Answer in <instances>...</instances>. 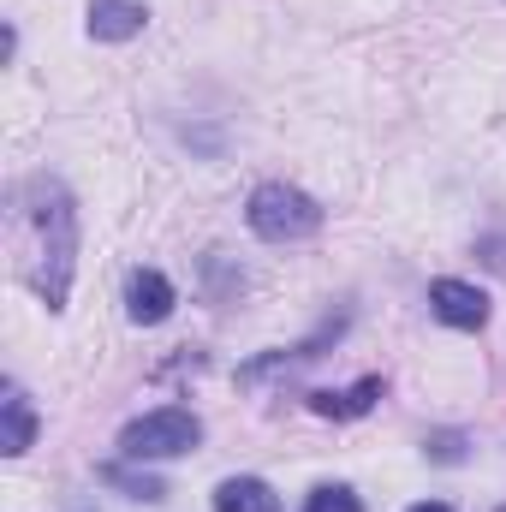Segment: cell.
I'll use <instances>...</instances> for the list:
<instances>
[{
    "mask_svg": "<svg viewBox=\"0 0 506 512\" xmlns=\"http://www.w3.org/2000/svg\"><path fill=\"white\" fill-rule=\"evenodd\" d=\"M203 441V423L179 405H161V411H143L137 423H126L120 435V453L126 459H179Z\"/></svg>",
    "mask_w": 506,
    "mask_h": 512,
    "instance_id": "3",
    "label": "cell"
},
{
    "mask_svg": "<svg viewBox=\"0 0 506 512\" xmlns=\"http://www.w3.org/2000/svg\"><path fill=\"white\" fill-rule=\"evenodd\" d=\"M376 399H381V382L364 376L352 393H310V411H316V417H364Z\"/></svg>",
    "mask_w": 506,
    "mask_h": 512,
    "instance_id": "9",
    "label": "cell"
},
{
    "mask_svg": "<svg viewBox=\"0 0 506 512\" xmlns=\"http://www.w3.org/2000/svg\"><path fill=\"white\" fill-rule=\"evenodd\" d=\"M215 512H280V495L262 477H227L215 489Z\"/></svg>",
    "mask_w": 506,
    "mask_h": 512,
    "instance_id": "8",
    "label": "cell"
},
{
    "mask_svg": "<svg viewBox=\"0 0 506 512\" xmlns=\"http://www.w3.org/2000/svg\"><path fill=\"white\" fill-rule=\"evenodd\" d=\"M501 512H506V507H501Z\"/></svg>",
    "mask_w": 506,
    "mask_h": 512,
    "instance_id": "13",
    "label": "cell"
},
{
    "mask_svg": "<svg viewBox=\"0 0 506 512\" xmlns=\"http://www.w3.org/2000/svg\"><path fill=\"white\" fill-rule=\"evenodd\" d=\"M304 512H364V501L352 489H340V483H322V489H310Z\"/></svg>",
    "mask_w": 506,
    "mask_h": 512,
    "instance_id": "10",
    "label": "cell"
},
{
    "mask_svg": "<svg viewBox=\"0 0 506 512\" xmlns=\"http://www.w3.org/2000/svg\"><path fill=\"white\" fill-rule=\"evenodd\" d=\"M411 512H453V507H441V501H423V507H411Z\"/></svg>",
    "mask_w": 506,
    "mask_h": 512,
    "instance_id": "12",
    "label": "cell"
},
{
    "mask_svg": "<svg viewBox=\"0 0 506 512\" xmlns=\"http://www.w3.org/2000/svg\"><path fill=\"white\" fill-rule=\"evenodd\" d=\"M429 310H435L447 328L477 334V328L489 322V292L471 286V280H435V286H429Z\"/></svg>",
    "mask_w": 506,
    "mask_h": 512,
    "instance_id": "4",
    "label": "cell"
},
{
    "mask_svg": "<svg viewBox=\"0 0 506 512\" xmlns=\"http://www.w3.org/2000/svg\"><path fill=\"white\" fill-rule=\"evenodd\" d=\"M126 310H131V322H143V328L167 322L173 316V280L155 274V268H137L131 286H126Z\"/></svg>",
    "mask_w": 506,
    "mask_h": 512,
    "instance_id": "5",
    "label": "cell"
},
{
    "mask_svg": "<svg viewBox=\"0 0 506 512\" xmlns=\"http://www.w3.org/2000/svg\"><path fill=\"white\" fill-rule=\"evenodd\" d=\"M36 441V411H30V399L18 393V387H6V399H0V453H24Z\"/></svg>",
    "mask_w": 506,
    "mask_h": 512,
    "instance_id": "7",
    "label": "cell"
},
{
    "mask_svg": "<svg viewBox=\"0 0 506 512\" xmlns=\"http://www.w3.org/2000/svg\"><path fill=\"white\" fill-rule=\"evenodd\" d=\"M429 453H435L441 465H459V459H465V441H459V435H435V441H429Z\"/></svg>",
    "mask_w": 506,
    "mask_h": 512,
    "instance_id": "11",
    "label": "cell"
},
{
    "mask_svg": "<svg viewBox=\"0 0 506 512\" xmlns=\"http://www.w3.org/2000/svg\"><path fill=\"white\" fill-rule=\"evenodd\" d=\"M18 233H30L24 245V280L42 292L48 310L66 304L72 292V256H78V209L54 179H30L18 197Z\"/></svg>",
    "mask_w": 506,
    "mask_h": 512,
    "instance_id": "1",
    "label": "cell"
},
{
    "mask_svg": "<svg viewBox=\"0 0 506 512\" xmlns=\"http://www.w3.org/2000/svg\"><path fill=\"white\" fill-rule=\"evenodd\" d=\"M245 221H251L256 239H268V245H292V239H310L316 227H322V209L298 191V185H256L251 191V209H245Z\"/></svg>",
    "mask_w": 506,
    "mask_h": 512,
    "instance_id": "2",
    "label": "cell"
},
{
    "mask_svg": "<svg viewBox=\"0 0 506 512\" xmlns=\"http://www.w3.org/2000/svg\"><path fill=\"white\" fill-rule=\"evenodd\" d=\"M143 6L137 0H90V36L96 42H126V36H137L143 30Z\"/></svg>",
    "mask_w": 506,
    "mask_h": 512,
    "instance_id": "6",
    "label": "cell"
}]
</instances>
